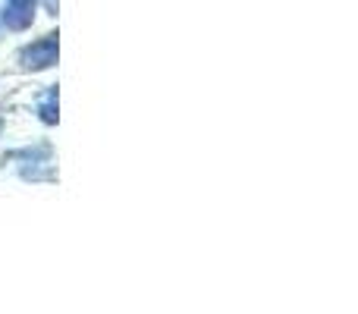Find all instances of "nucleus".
Instances as JSON below:
<instances>
[{"label":"nucleus","instance_id":"obj_4","mask_svg":"<svg viewBox=\"0 0 358 314\" xmlns=\"http://www.w3.org/2000/svg\"><path fill=\"white\" fill-rule=\"evenodd\" d=\"M0 129H3V120H0Z\"/></svg>","mask_w":358,"mask_h":314},{"label":"nucleus","instance_id":"obj_2","mask_svg":"<svg viewBox=\"0 0 358 314\" xmlns=\"http://www.w3.org/2000/svg\"><path fill=\"white\" fill-rule=\"evenodd\" d=\"M35 10H38V0H6L3 3V25L13 31H22L31 25L35 19Z\"/></svg>","mask_w":358,"mask_h":314},{"label":"nucleus","instance_id":"obj_1","mask_svg":"<svg viewBox=\"0 0 358 314\" xmlns=\"http://www.w3.org/2000/svg\"><path fill=\"white\" fill-rule=\"evenodd\" d=\"M57 63V35L50 31V35L38 38V41H31L29 48L19 50V66L29 69V73H38V69H50Z\"/></svg>","mask_w":358,"mask_h":314},{"label":"nucleus","instance_id":"obj_3","mask_svg":"<svg viewBox=\"0 0 358 314\" xmlns=\"http://www.w3.org/2000/svg\"><path fill=\"white\" fill-rule=\"evenodd\" d=\"M38 117L44 120L48 126H54L57 120V88H48V94H44V101H41V107H38Z\"/></svg>","mask_w":358,"mask_h":314}]
</instances>
